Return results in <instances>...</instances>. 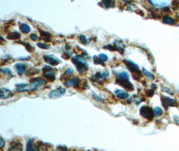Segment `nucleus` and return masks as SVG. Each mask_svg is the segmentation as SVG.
I'll use <instances>...</instances> for the list:
<instances>
[{
	"instance_id": "f257e3e1",
	"label": "nucleus",
	"mask_w": 179,
	"mask_h": 151,
	"mask_svg": "<svg viewBox=\"0 0 179 151\" xmlns=\"http://www.w3.org/2000/svg\"><path fill=\"white\" fill-rule=\"evenodd\" d=\"M47 83L46 80L42 77H35L31 80V84L28 85L26 83H20L16 85V90L18 92L28 91L35 90L40 86L45 85Z\"/></svg>"
},
{
	"instance_id": "f03ea898",
	"label": "nucleus",
	"mask_w": 179,
	"mask_h": 151,
	"mask_svg": "<svg viewBox=\"0 0 179 151\" xmlns=\"http://www.w3.org/2000/svg\"><path fill=\"white\" fill-rule=\"evenodd\" d=\"M72 61L76 65L77 69L80 73H83L87 71L89 65L88 63L82 56H79V55L74 56L72 58Z\"/></svg>"
},
{
	"instance_id": "7ed1b4c3",
	"label": "nucleus",
	"mask_w": 179,
	"mask_h": 151,
	"mask_svg": "<svg viewBox=\"0 0 179 151\" xmlns=\"http://www.w3.org/2000/svg\"><path fill=\"white\" fill-rule=\"evenodd\" d=\"M123 62L126 63V67H128V69L130 71L131 73H133L134 78L137 79L136 77H140V75H141L142 72L139 69V67L138 66V64L134 63L133 61H130V60H124Z\"/></svg>"
},
{
	"instance_id": "20e7f679",
	"label": "nucleus",
	"mask_w": 179,
	"mask_h": 151,
	"mask_svg": "<svg viewBox=\"0 0 179 151\" xmlns=\"http://www.w3.org/2000/svg\"><path fill=\"white\" fill-rule=\"evenodd\" d=\"M43 76L50 82H53L56 79V73L51 67L45 66L42 69Z\"/></svg>"
},
{
	"instance_id": "39448f33",
	"label": "nucleus",
	"mask_w": 179,
	"mask_h": 151,
	"mask_svg": "<svg viewBox=\"0 0 179 151\" xmlns=\"http://www.w3.org/2000/svg\"><path fill=\"white\" fill-rule=\"evenodd\" d=\"M140 113L141 116L149 120H152L154 116V110L149 106H142L140 110Z\"/></svg>"
},
{
	"instance_id": "423d86ee",
	"label": "nucleus",
	"mask_w": 179,
	"mask_h": 151,
	"mask_svg": "<svg viewBox=\"0 0 179 151\" xmlns=\"http://www.w3.org/2000/svg\"><path fill=\"white\" fill-rule=\"evenodd\" d=\"M116 83L120 86L124 87L126 89L129 91L134 90V85L133 84L129 81V79H120L117 78L116 79Z\"/></svg>"
},
{
	"instance_id": "0eeeda50",
	"label": "nucleus",
	"mask_w": 179,
	"mask_h": 151,
	"mask_svg": "<svg viewBox=\"0 0 179 151\" xmlns=\"http://www.w3.org/2000/svg\"><path fill=\"white\" fill-rule=\"evenodd\" d=\"M162 102L163 107L166 110H167L169 106H177V102L175 99L166 98V97H162Z\"/></svg>"
},
{
	"instance_id": "6e6552de",
	"label": "nucleus",
	"mask_w": 179,
	"mask_h": 151,
	"mask_svg": "<svg viewBox=\"0 0 179 151\" xmlns=\"http://www.w3.org/2000/svg\"><path fill=\"white\" fill-rule=\"evenodd\" d=\"M80 80L79 79V78L73 77V78H70V79H68L66 80V81L64 82V85L67 86V87H79V85H80Z\"/></svg>"
},
{
	"instance_id": "1a4fd4ad",
	"label": "nucleus",
	"mask_w": 179,
	"mask_h": 151,
	"mask_svg": "<svg viewBox=\"0 0 179 151\" xmlns=\"http://www.w3.org/2000/svg\"><path fill=\"white\" fill-rule=\"evenodd\" d=\"M43 58H44V60L46 63H47L48 64L52 66H56L61 63V61L57 58L53 57V56H51V55H44Z\"/></svg>"
},
{
	"instance_id": "9d476101",
	"label": "nucleus",
	"mask_w": 179,
	"mask_h": 151,
	"mask_svg": "<svg viewBox=\"0 0 179 151\" xmlns=\"http://www.w3.org/2000/svg\"><path fill=\"white\" fill-rule=\"evenodd\" d=\"M66 89L64 87H59V88L56 89L52 91H51L49 94V96L50 98H57L62 96L65 93Z\"/></svg>"
},
{
	"instance_id": "9b49d317",
	"label": "nucleus",
	"mask_w": 179,
	"mask_h": 151,
	"mask_svg": "<svg viewBox=\"0 0 179 151\" xmlns=\"http://www.w3.org/2000/svg\"><path fill=\"white\" fill-rule=\"evenodd\" d=\"M19 75H22L26 71V65L22 63H17L14 66Z\"/></svg>"
},
{
	"instance_id": "f8f14e48",
	"label": "nucleus",
	"mask_w": 179,
	"mask_h": 151,
	"mask_svg": "<svg viewBox=\"0 0 179 151\" xmlns=\"http://www.w3.org/2000/svg\"><path fill=\"white\" fill-rule=\"evenodd\" d=\"M13 96L12 92L9 91L8 89L1 88V98L2 99H8Z\"/></svg>"
},
{
	"instance_id": "ddd939ff",
	"label": "nucleus",
	"mask_w": 179,
	"mask_h": 151,
	"mask_svg": "<svg viewBox=\"0 0 179 151\" xmlns=\"http://www.w3.org/2000/svg\"><path fill=\"white\" fill-rule=\"evenodd\" d=\"M115 93L117 98L122 99H127L129 95V93H128V92L125 91H123V90H122V89H118V90H116L115 91Z\"/></svg>"
},
{
	"instance_id": "4468645a",
	"label": "nucleus",
	"mask_w": 179,
	"mask_h": 151,
	"mask_svg": "<svg viewBox=\"0 0 179 151\" xmlns=\"http://www.w3.org/2000/svg\"><path fill=\"white\" fill-rule=\"evenodd\" d=\"M40 34V36H41L43 40L46 42H50L51 41V34H50L49 32H46V31L41 30L39 29Z\"/></svg>"
},
{
	"instance_id": "2eb2a0df",
	"label": "nucleus",
	"mask_w": 179,
	"mask_h": 151,
	"mask_svg": "<svg viewBox=\"0 0 179 151\" xmlns=\"http://www.w3.org/2000/svg\"><path fill=\"white\" fill-rule=\"evenodd\" d=\"M21 37V34L18 32H10L7 35L6 38L9 40H17V39H20Z\"/></svg>"
},
{
	"instance_id": "dca6fc26",
	"label": "nucleus",
	"mask_w": 179,
	"mask_h": 151,
	"mask_svg": "<svg viewBox=\"0 0 179 151\" xmlns=\"http://www.w3.org/2000/svg\"><path fill=\"white\" fill-rule=\"evenodd\" d=\"M20 28L21 32L24 34H28L30 32V27L28 24H26L20 23Z\"/></svg>"
},
{
	"instance_id": "f3484780",
	"label": "nucleus",
	"mask_w": 179,
	"mask_h": 151,
	"mask_svg": "<svg viewBox=\"0 0 179 151\" xmlns=\"http://www.w3.org/2000/svg\"><path fill=\"white\" fill-rule=\"evenodd\" d=\"M47 147L44 144H38L33 147V151H47Z\"/></svg>"
},
{
	"instance_id": "a211bd4d",
	"label": "nucleus",
	"mask_w": 179,
	"mask_h": 151,
	"mask_svg": "<svg viewBox=\"0 0 179 151\" xmlns=\"http://www.w3.org/2000/svg\"><path fill=\"white\" fill-rule=\"evenodd\" d=\"M18 43H21V44H23L24 46L26 47V50L28 51V52H33L34 50V48L33 47V46H32V45H30V44H29V43H28V42H23V41H18L17 42Z\"/></svg>"
},
{
	"instance_id": "6ab92c4d",
	"label": "nucleus",
	"mask_w": 179,
	"mask_h": 151,
	"mask_svg": "<svg viewBox=\"0 0 179 151\" xmlns=\"http://www.w3.org/2000/svg\"><path fill=\"white\" fill-rule=\"evenodd\" d=\"M101 3L106 8H109L115 7V2L114 1H103V2H101Z\"/></svg>"
},
{
	"instance_id": "aec40b11",
	"label": "nucleus",
	"mask_w": 179,
	"mask_h": 151,
	"mask_svg": "<svg viewBox=\"0 0 179 151\" xmlns=\"http://www.w3.org/2000/svg\"><path fill=\"white\" fill-rule=\"evenodd\" d=\"M162 21L164 24H175V20L172 18L171 17L169 16L164 17L162 19Z\"/></svg>"
},
{
	"instance_id": "412c9836",
	"label": "nucleus",
	"mask_w": 179,
	"mask_h": 151,
	"mask_svg": "<svg viewBox=\"0 0 179 151\" xmlns=\"http://www.w3.org/2000/svg\"><path fill=\"white\" fill-rule=\"evenodd\" d=\"M152 4L155 5V6H158L160 7H164L168 3L167 2H164V1H150Z\"/></svg>"
},
{
	"instance_id": "4be33fe9",
	"label": "nucleus",
	"mask_w": 179,
	"mask_h": 151,
	"mask_svg": "<svg viewBox=\"0 0 179 151\" xmlns=\"http://www.w3.org/2000/svg\"><path fill=\"white\" fill-rule=\"evenodd\" d=\"M93 61H94V63L96 64H101V65H103L105 67V62H103V61H101V60L100 59V58H99L98 57H97V56H94L93 57Z\"/></svg>"
},
{
	"instance_id": "5701e85b",
	"label": "nucleus",
	"mask_w": 179,
	"mask_h": 151,
	"mask_svg": "<svg viewBox=\"0 0 179 151\" xmlns=\"http://www.w3.org/2000/svg\"><path fill=\"white\" fill-rule=\"evenodd\" d=\"M117 78H120V79H129V74L127 72H122L117 75Z\"/></svg>"
},
{
	"instance_id": "b1692460",
	"label": "nucleus",
	"mask_w": 179,
	"mask_h": 151,
	"mask_svg": "<svg viewBox=\"0 0 179 151\" xmlns=\"http://www.w3.org/2000/svg\"><path fill=\"white\" fill-rule=\"evenodd\" d=\"M162 110L159 107H156V108L154 109V116H156V117H159L161 115H162Z\"/></svg>"
},
{
	"instance_id": "393cba45",
	"label": "nucleus",
	"mask_w": 179,
	"mask_h": 151,
	"mask_svg": "<svg viewBox=\"0 0 179 151\" xmlns=\"http://www.w3.org/2000/svg\"><path fill=\"white\" fill-rule=\"evenodd\" d=\"M143 72H144L145 76L147 77L148 79H151V80L154 79V75L153 74L151 73H150V72L146 70V69H144V68L143 69Z\"/></svg>"
},
{
	"instance_id": "a878e982",
	"label": "nucleus",
	"mask_w": 179,
	"mask_h": 151,
	"mask_svg": "<svg viewBox=\"0 0 179 151\" xmlns=\"http://www.w3.org/2000/svg\"><path fill=\"white\" fill-rule=\"evenodd\" d=\"M39 73V69H35V68H31L30 70L28 71L26 74L28 75H34L36 73Z\"/></svg>"
},
{
	"instance_id": "bb28decb",
	"label": "nucleus",
	"mask_w": 179,
	"mask_h": 151,
	"mask_svg": "<svg viewBox=\"0 0 179 151\" xmlns=\"http://www.w3.org/2000/svg\"><path fill=\"white\" fill-rule=\"evenodd\" d=\"M33 142L31 139H30L27 142V148L26 151H33Z\"/></svg>"
},
{
	"instance_id": "cd10ccee",
	"label": "nucleus",
	"mask_w": 179,
	"mask_h": 151,
	"mask_svg": "<svg viewBox=\"0 0 179 151\" xmlns=\"http://www.w3.org/2000/svg\"><path fill=\"white\" fill-rule=\"evenodd\" d=\"M79 40H80V42L82 43L83 44H86L87 42H88L87 38H86V36H85V35H83V34L79 36Z\"/></svg>"
},
{
	"instance_id": "c85d7f7f",
	"label": "nucleus",
	"mask_w": 179,
	"mask_h": 151,
	"mask_svg": "<svg viewBox=\"0 0 179 151\" xmlns=\"http://www.w3.org/2000/svg\"><path fill=\"white\" fill-rule=\"evenodd\" d=\"M37 46H38L40 48L42 49H48L50 48V45L49 44H44V43H42V42H39L37 44Z\"/></svg>"
},
{
	"instance_id": "c756f323",
	"label": "nucleus",
	"mask_w": 179,
	"mask_h": 151,
	"mask_svg": "<svg viewBox=\"0 0 179 151\" xmlns=\"http://www.w3.org/2000/svg\"><path fill=\"white\" fill-rule=\"evenodd\" d=\"M109 74V73L108 71L104 70L103 71V73H101V79H105L108 77Z\"/></svg>"
},
{
	"instance_id": "7c9ffc66",
	"label": "nucleus",
	"mask_w": 179,
	"mask_h": 151,
	"mask_svg": "<svg viewBox=\"0 0 179 151\" xmlns=\"http://www.w3.org/2000/svg\"><path fill=\"white\" fill-rule=\"evenodd\" d=\"M1 71H2V72H3V73H5L6 74H7V75H9L10 77H14V75H13L12 73V71H10V69H8V68H6V69H1Z\"/></svg>"
},
{
	"instance_id": "2f4dec72",
	"label": "nucleus",
	"mask_w": 179,
	"mask_h": 151,
	"mask_svg": "<svg viewBox=\"0 0 179 151\" xmlns=\"http://www.w3.org/2000/svg\"><path fill=\"white\" fill-rule=\"evenodd\" d=\"M99 58H100L101 61H103V62H105V61H107L108 59L107 56L106 55H105V54H100L99 56Z\"/></svg>"
},
{
	"instance_id": "473e14b6",
	"label": "nucleus",
	"mask_w": 179,
	"mask_h": 151,
	"mask_svg": "<svg viewBox=\"0 0 179 151\" xmlns=\"http://www.w3.org/2000/svg\"><path fill=\"white\" fill-rule=\"evenodd\" d=\"M56 151H70L67 147H62V146H60L56 148Z\"/></svg>"
},
{
	"instance_id": "72a5a7b5",
	"label": "nucleus",
	"mask_w": 179,
	"mask_h": 151,
	"mask_svg": "<svg viewBox=\"0 0 179 151\" xmlns=\"http://www.w3.org/2000/svg\"><path fill=\"white\" fill-rule=\"evenodd\" d=\"M30 38L33 41H37L38 39V36H37L36 34H32L30 35Z\"/></svg>"
},
{
	"instance_id": "f704fd0d",
	"label": "nucleus",
	"mask_w": 179,
	"mask_h": 151,
	"mask_svg": "<svg viewBox=\"0 0 179 151\" xmlns=\"http://www.w3.org/2000/svg\"><path fill=\"white\" fill-rule=\"evenodd\" d=\"M172 6H173V9H178L179 8V3L178 2H174L172 3Z\"/></svg>"
},
{
	"instance_id": "c9c22d12",
	"label": "nucleus",
	"mask_w": 179,
	"mask_h": 151,
	"mask_svg": "<svg viewBox=\"0 0 179 151\" xmlns=\"http://www.w3.org/2000/svg\"><path fill=\"white\" fill-rule=\"evenodd\" d=\"M73 72H74V71H73L72 69H70V68H69V69H66L65 74H66V75H71L72 73H73Z\"/></svg>"
},
{
	"instance_id": "e433bc0d",
	"label": "nucleus",
	"mask_w": 179,
	"mask_h": 151,
	"mask_svg": "<svg viewBox=\"0 0 179 151\" xmlns=\"http://www.w3.org/2000/svg\"><path fill=\"white\" fill-rule=\"evenodd\" d=\"M4 145H5V141L3 139V138L1 137V138H0V147H1V148H3Z\"/></svg>"
},
{
	"instance_id": "4c0bfd02",
	"label": "nucleus",
	"mask_w": 179,
	"mask_h": 151,
	"mask_svg": "<svg viewBox=\"0 0 179 151\" xmlns=\"http://www.w3.org/2000/svg\"><path fill=\"white\" fill-rule=\"evenodd\" d=\"M93 96H94L95 98V99H97V100H98V101H103V99H100V98H99L98 96H97V95H96L95 94V93H93Z\"/></svg>"
},
{
	"instance_id": "58836bf2",
	"label": "nucleus",
	"mask_w": 179,
	"mask_h": 151,
	"mask_svg": "<svg viewBox=\"0 0 179 151\" xmlns=\"http://www.w3.org/2000/svg\"><path fill=\"white\" fill-rule=\"evenodd\" d=\"M70 45H68V44H67V45H66V49H67V50H69V49H70Z\"/></svg>"
}]
</instances>
